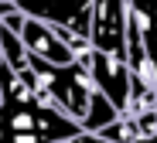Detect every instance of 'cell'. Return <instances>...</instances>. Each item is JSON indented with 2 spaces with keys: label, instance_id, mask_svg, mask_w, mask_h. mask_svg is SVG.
Listing matches in <instances>:
<instances>
[{
  "label": "cell",
  "instance_id": "obj_3",
  "mask_svg": "<svg viewBox=\"0 0 157 143\" xmlns=\"http://www.w3.org/2000/svg\"><path fill=\"white\" fill-rule=\"evenodd\" d=\"M14 7L28 17H38L44 24H58L68 31L89 38L92 24V0H14Z\"/></svg>",
  "mask_w": 157,
  "mask_h": 143
},
{
  "label": "cell",
  "instance_id": "obj_1",
  "mask_svg": "<svg viewBox=\"0 0 157 143\" xmlns=\"http://www.w3.org/2000/svg\"><path fill=\"white\" fill-rule=\"evenodd\" d=\"M126 0H92L89 44L109 55H126Z\"/></svg>",
  "mask_w": 157,
  "mask_h": 143
},
{
  "label": "cell",
  "instance_id": "obj_4",
  "mask_svg": "<svg viewBox=\"0 0 157 143\" xmlns=\"http://www.w3.org/2000/svg\"><path fill=\"white\" fill-rule=\"evenodd\" d=\"M21 41H24V48H28L31 55H38V58H48V62H58V65H65V62H72L78 51H72L62 38H58V31L51 24H44V21H38V17H28L24 14V24H21Z\"/></svg>",
  "mask_w": 157,
  "mask_h": 143
},
{
  "label": "cell",
  "instance_id": "obj_2",
  "mask_svg": "<svg viewBox=\"0 0 157 143\" xmlns=\"http://www.w3.org/2000/svg\"><path fill=\"white\" fill-rule=\"evenodd\" d=\"M89 75H92V85L120 112L130 109V65H126V55H109V51L89 48Z\"/></svg>",
  "mask_w": 157,
  "mask_h": 143
},
{
  "label": "cell",
  "instance_id": "obj_6",
  "mask_svg": "<svg viewBox=\"0 0 157 143\" xmlns=\"http://www.w3.org/2000/svg\"><path fill=\"white\" fill-rule=\"evenodd\" d=\"M0 102H4V96H0Z\"/></svg>",
  "mask_w": 157,
  "mask_h": 143
},
{
  "label": "cell",
  "instance_id": "obj_5",
  "mask_svg": "<svg viewBox=\"0 0 157 143\" xmlns=\"http://www.w3.org/2000/svg\"><path fill=\"white\" fill-rule=\"evenodd\" d=\"M116 116H123V112H120V109H116L106 96H102L99 89H92V92H89V109H86V116L78 119V123H82L86 136H92L96 130H102L106 123H113Z\"/></svg>",
  "mask_w": 157,
  "mask_h": 143
}]
</instances>
